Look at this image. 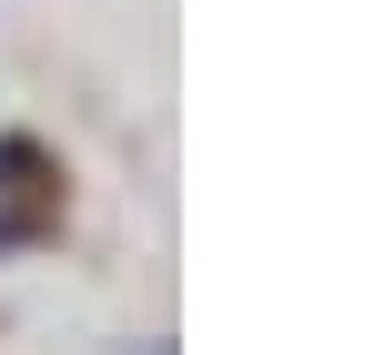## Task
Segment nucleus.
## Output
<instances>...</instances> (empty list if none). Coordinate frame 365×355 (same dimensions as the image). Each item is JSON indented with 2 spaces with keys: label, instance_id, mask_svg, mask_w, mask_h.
<instances>
[{
  "label": "nucleus",
  "instance_id": "f257e3e1",
  "mask_svg": "<svg viewBox=\"0 0 365 355\" xmlns=\"http://www.w3.org/2000/svg\"><path fill=\"white\" fill-rule=\"evenodd\" d=\"M21 183H51V163H41V143H0V193Z\"/></svg>",
  "mask_w": 365,
  "mask_h": 355
}]
</instances>
